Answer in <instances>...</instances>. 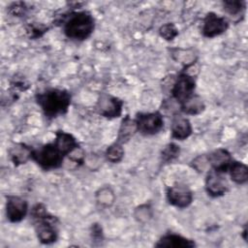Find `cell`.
Instances as JSON below:
<instances>
[{"label":"cell","instance_id":"9c48e42d","mask_svg":"<svg viewBox=\"0 0 248 248\" xmlns=\"http://www.w3.org/2000/svg\"><path fill=\"white\" fill-rule=\"evenodd\" d=\"M28 212V203L21 197L9 195L6 198V216L11 223L22 221Z\"/></svg>","mask_w":248,"mask_h":248},{"label":"cell","instance_id":"d6986e66","mask_svg":"<svg viewBox=\"0 0 248 248\" xmlns=\"http://www.w3.org/2000/svg\"><path fill=\"white\" fill-rule=\"evenodd\" d=\"M229 172L231 179L236 184H245L248 180V168L244 163L238 161H232Z\"/></svg>","mask_w":248,"mask_h":248},{"label":"cell","instance_id":"cb8c5ba5","mask_svg":"<svg viewBox=\"0 0 248 248\" xmlns=\"http://www.w3.org/2000/svg\"><path fill=\"white\" fill-rule=\"evenodd\" d=\"M159 34L166 41H171L178 35V30L173 23L169 22L160 27Z\"/></svg>","mask_w":248,"mask_h":248},{"label":"cell","instance_id":"30bf717a","mask_svg":"<svg viewBox=\"0 0 248 248\" xmlns=\"http://www.w3.org/2000/svg\"><path fill=\"white\" fill-rule=\"evenodd\" d=\"M229 28L228 20L215 13H208L203 18L202 33L206 38H214L227 31Z\"/></svg>","mask_w":248,"mask_h":248},{"label":"cell","instance_id":"277c9868","mask_svg":"<svg viewBox=\"0 0 248 248\" xmlns=\"http://www.w3.org/2000/svg\"><path fill=\"white\" fill-rule=\"evenodd\" d=\"M65 156L56 147L54 142L46 143L37 149H33L32 160L35 161L43 170H50L62 166Z\"/></svg>","mask_w":248,"mask_h":248},{"label":"cell","instance_id":"9a60e30c","mask_svg":"<svg viewBox=\"0 0 248 248\" xmlns=\"http://www.w3.org/2000/svg\"><path fill=\"white\" fill-rule=\"evenodd\" d=\"M53 142L65 157H67L73 150L79 146L76 138L72 134L64 131H57L55 133V139Z\"/></svg>","mask_w":248,"mask_h":248},{"label":"cell","instance_id":"8992f818","mask_svg":"<svg viewBox=\"0 0 248 248\" xmlns=\"http://www.w3.org/2000/svg\"><path fill=\"white\" fill-rule=\"evenodd\" d=\"M135 120L138 132L144 136L156 135L164 127L163 115L159 111L138 113Z\"/></svg>","mask_w":248,"mask_h":248},{"label":"cell","instance_id":"d4e9b609","mask_svg":"<svg viewBox=\"0 0 248 248\" xmlns=\"http://www.w3.org/2000/svg\"><path fill=\"white\" fill-rule=\"evenodd\" d=\"M192 167L200 172L206 170L209 167V163L206 155H200L192 161Z\"/></svg>","mask_w":248,"mask_h":248},{"label":"cell","instance_id":"4fadbf2b","mask_svg":"<svg viewBox=\"0 0 248 248\" xmlns=\"http://www.w3.org/2000/svg\"><path fill=\"white\" fill-rule=\"evenodd\" d=\"M155 246L168 248H193L196 246V243L194 240L177 233H166L160 237Z\"/></svg>","mask_w":248,"mask_h":248},{"label":"cell","instance_id":"5b68a950","mask_svg":"<svg viewBox=\"0 0 248 248\" xmlns=\"http://www.w3.org/2000/svg\"><path fill=\"white\" fill-rule=\"evenodd\" d=\"M196 88V79L192 74H190L186 69L183 70L175 78L172 86L170 88V94L173 100H175L179 105L184 103L192 95Z\"/></svg>","mask_w":248,"mask_h":248},{"label":"cell","instance_id":"ac0fdd59","mask_svg":"<svg viewBox=\"0 0 248 248\" xmlns=\"http://www.w3.org/2000/svg\"><path fill=\"white\" fill-rule=\"evenodd\" d=\"M136 132H138L136 120L130 118V116L128 115L125 116L121 122V125L118 131L117 142L121 144L127 142L136 134Z\"/></svg>","mask_w":248,"mask_h":248},{"label":"cell","instance_id":"603a6c76","mask_svg":"<svg viewBox=\"0 0 248 248\" xmlns=\"http://www.w3.org/2000/svg\"><path fill=\"white\" fill-rule=\"evenodd\" d=\"M96 199L101 205L108 206L113 202L114 195L109 187H103L96 193Z\"/></svg>","mask_w":248,"mask_h":248},{"label":"cell","instance_id":"7c38bea8","mask_svg":"<svg viewBox=\"0 0 248 248\" xmlns=\"http://www.w3.org/2000/svg\"><path fill=\"white\" fill-rule=\"evenodd\" d=\"M206 156L211 170L221 173L228 171L232 162L231 153L225 148H218Z\"/></svg>","mask_w":248,"mask_h":248},{"label":"cell","instance_id":"2e32d148","mask_svg":"<svg viewBox=\"0 0 248 248\" xmlns=\"http://www.w3.org/2000/svg\"><path fill=\"white\" fill-rule=\"evenodd\" d=\"M32 152L33 149L25 143H16L11 147L9 156L14 165L18 166L32 159Z\"/></svg>","mask_w":248,"mask_h":248},{"label":"cell","instance_id":"3957f363","mask_svg":"<svg viewBox=\"0 0 248 248\" xmlns=\"http://www.w3.org/2000/svg\"><path fill=\"white\" fill-rule=\"evenodd\" d=\"M95 27V21L87 11L73 12L64 21L63 32L69 39L83 41L90 37Z\"/></svg>","mask_w":248,"mask_h":248},{"label":"cell","instance_id":"7402d4cb","mask_svg":"<svg viewBox=\"0 0 248 248\" xmlns=\"http://www.w3.org/2000/svg\"><path fill=\"white\" fill-rule=\"evenodd\" d=\"M180 154V148L177 144L170 142L169 144H167L165 146V148L162 150L161 153V157L162 160L166 163H170L172 162L173 160H175Z\"/></svg>","mask_w":248,"mask_h":248},{"label":"cell","instance_id":"52a82bcc","mask_svg":"<svg viewBox=\"0 0 248 248\" xmlns=\"http://www.w3.org/2000/svg\"><path fill=\"white\" fill-rule=\"evenodd\" d=\"M122 108L123 101L108 93L101 94L96 104V110L106 118L119 117L122 113Z\"/></svg>","mask_w":248,"mask_h":248},{"label":"cell","instance_id":"7a4b0ae2","mask_svg":"<svg viewBox=\"0 0 248 248\" xmlns=\"http://www.w3.org/2000/svg\"><path fill=\"white\" fill-rule=\"evenodd\" d=\"M36 235L43 244H51L58 237V220L49 214L44 203L35 204L30 212Z\"/></svg>","mask_w":248,"mask_h":248},{"label":"cell","instance_id":"ba28073f","mask_svg":"<svg viewBox=\"0 0 248 248\" xmlns=\"http://www.w3.org/2000/svg\"><path fill=\"white\" fill-rule=\"evenodd\" d=\"M166 197L170 204L178 208H185L193 202V192L184 184H175L169 187Z\"/></svg>","mask_w":248,"mask_h":248},{"label":"cell","instance_id":"e0dca14e","mask_svg":"<svg viewBox=\"0 0 248 248\" xmlns=\"http://www.w3.org/2000/svg\"><path fill=\"white\" fill-rule=\"evenodd\" d=\"M205 108L204 102L199 95H192L184 103L180 105V109L182 112L188 115H198L202 113Z\"/></svg>","mask_w":248,"mask_h":248},{"label":"cell","instance_id":"5bb4252c","mask_svg":"<svg viewBox=\"0 0 248 248\" xmlns=\"http://www.w3.org/2000/svg\"><path fill=\"white\" fill-rule=\"evenodd\" d=\"M192 131L193 128L188 118L181 115H175L172 118L170 125L171 139L177 140H184L191 136Z\"/></svg>","mask_w":248,"mask_h":248},{"label":"cell","instance_id":"44dd1931","mask_svg":"<svg viewBox=\"0 0 248 248\" xmlns=\"http://www.w3.org/2000/svg\"><path fill=\"white\" fill-rule=\"evenodd\" d=\"M105 155L108 161L111 163H119L124 157V149L122 147V144L116 141L113 144L109 145L106 150Z\"/></svg>","mask_w":248,"mask_h":248},{"label":"cell","instance_id":"6da1fadb","mask_svg":"<svg viewBox=\"0 0 248 248\" xmlns=\"http://www.w3.org/2000/svg\"><path fill=\"white\" fill-rule=\"evenodd\" d=\"M36 102L47 118L65 114L71 104V94L65 89L47 88L36 94Z\"/></svg>","mask_w":248,"mask_h":248},{"label":"cell","instance_id":"484cf974","mask_svg":"<svg viewBox=\"0 0 248 248\" xmlns=\"http://www.w3.org/2000/svg\"><path fill=\"white\" fill-rule=\"evenodd\" d=\"M25 11H26V7L22 2L13 3L9 7V13L15 16H21L22 15L25 14Z\"/></svg>","mask_w":248,"mask_h":248},{"label":"cell","instance_id":"4316f807","mask_svg":"<svg viewBox=\"0 0 248 248\" xmlns=\"http://www.w3.org/2000/svg\"><path fill=\"white\" fill-rule=\"evenodd\" d=\"M47 30V27L43 26V25H34L31 24L28 28H27V32L30 34L31 38H38L41 37L46 31Z\"/></svg>","mask_w":248,"mask_h":248},{"label":"cell","instance_id":"ffe728a7","mask_svg":"<svg viewBox=\"0 0 248 248\" xmlns=\"http://www.w3.org/2000/svg\"><path fill=\"white\" fill-rule=\"evenodd\" d=\"M224 11L231 16H238L245 10V2L239 0H227L223 2Z\"/></svg>","mask_w":248,"mask_h":248},{"label":"cell","instance_id":"8fae6325","mask_svg":"<svg viewBox=\"0 0 248 248\" xmlns=\"http://www.w3.org/2000/svg\"><path fill=\"white\" fill-rule=\"evenodd\" d=\"M229 190V183L221 172L210 170L205 178V191L208 196L218 198L225 195Z\"/></svg>","mask_w":248,"mask_h":248}]
</instances>
